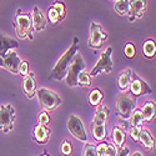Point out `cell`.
I'll list each match as a JSON object with an SVG mask.
<instances>
[{
  "mask_svg": "<svg viewBox=\"0 0 156 156\" xmlns=\"http://www.w3.org/2000/svg\"><path fill=\"white\" fill-rule=\"evenodd\" d=\"M112 140L114 144L119 147H122L126 141V134L120 126H114L112 129Z\"/></svg>",
  "mask_w": 156,
  "mask_h": 156,
  "instance_id": "obj_24",
  "label": "cell"
},
{
  "mask_svg": "<svg viewBox=\"0 0 156 156\" xmlns=\"http://www.w3.org/2000/svg\"><path fill=\"white\" fill-rule=\"evenodd\" d=\"M77 86L81 87H89L91 86V76H90L89 73H86L85 70L81 71L77 76Z\"/></svg>",
  "mask_w": 156,
  "mask_h": 156,
  "instance_id": "obj_28",
  "label": "cell"
},
{
  "mask_svg": "<svg viewBox=\"0 0 156 156\" xmlns=\"http://www.w3.org/2000/svg\"><path fill=\"white\" fill-rule=\"evenodd\" d=\"M91 134L99 142L106 139V126L105 124H91Z\"/></svg>",
  "mask_w": 156,
  "mask_h": 156,
  "instance_id": "obj_22",
  "label": "cell"
},
{
  "mask_svg": "<svg viewBox=\"0 0 156 156\" xmlns=\"http://www.w3.org/2000/svg\"><path fill=\"white\" fill-rule=\"evenodd\" d=\"M31 23H33V29L35 31H43L46 28V19L39 6H34L33 14H31Z\"/></svg>",
  "mask_w": 156,
  "mask_h": 156,
  "instance_id": "obj_16",
  "label": "cell"
},
{
  "mask_svg": "<svg viewBox=\"0 0 156 156\" xmlns=\"http://www.w3.org/2000/svg\"><path fill=\"white\" fill-rule=\"evenodd\" d=\"M102 99H104V93L98 87L93 89L87 95V101L91 106H99L102 101Z\"/></svg>",
  "mask_w": 156,
  "mask_h": 156,
  "instance_id": "obj_25",
  "label": "cell"
},
{
  "mask_svg": "<svg viewBox=\"0 0 156 156\" xmlns=\"http://www.w3.org/2000/svg\"><path fill=\"white\" fill-rule=\"evenodd\" d=\"M146 10V0H129V21L141 19Z\"/></svg>",
  "mask_w": 156,
  "mask_h": 156,
  "instance_id": "obj_13",
  "label": "cell"
},
{
  "mask_svg": "<svg viewBox=\"0 0 156 156\" xmlns=\"http://www.w3.org/2000/svg\"><path fill=\"white\" fill-rule=\"evenodd\" d=\"M19 74L21 76H24V77L29 74V64H28V61H21L20 66H19Z\"/></svg>",
  "mask_w": 156,
  "mask_h": 156,
  "instance_id": "obj_36",
  "label": "cell"
},
{
  "mask_svg": "<svg viewBox=\"0 0 156 156\" xmlns=\"http://www.w3.org/2000/svg\"><path fill=\"white\" fill-rule=\"evenodd\" d=\"M21 64L20 58L18 56V54L14 50L9 51L6 55H4L3 58H0V68H4L5 70L18 75L19 74V66Z\"/></svg>",
  "mask_w": 156,
  "mask_h": 156,
  "instance_id": "obj_10",
  "label": "cell"
},
{
  "mask_svg": "<svg viewBox=\"0 0 156 156\" xmlns=\"http://www.w3.org/2000/svg\"><path fill=\"white\" fill-rule=\"evenodd\" d=\"M85 69H86V65H85V60H84L83 55L80 53H76L73 59L70 68L66 73V77H65L66 85L70 87H76L77 86V76Z\"/></svg>",
  "mask_w": 156,
  "mask_h": 156,
  "instance_id": "obj_4",
  "label": "cell"
},
{
  "mask_svg": "<svg viewBox=\"0 0 156 156\" xmlns=\"http://www.w3.org/2000/svg\"><path fill=\"white\" fill-rule=\"evenodd\" d=\"M18 46H19L18 41L12 40V39H10L3 34H0V58H3L9 51L16 49Z\"/></svg>",
  "mask_w": 156,
  "mask_h": 156,
  "instance_id": "obj_17",
  "label": "cell"
},
{
  "mask_svg": "<svg viewBox=\"0 0 156 156\" xmlns=\"http://www.w3.org/2000/svg\"><path fill=\"white\" fill-rule=\"evenodd\" d=\"M142 54L146 59H154L156 55V43L154 39H146L142 45Z\"/></svg>",
  "mask_w": 156,
  "mask_h": 156,
  "instance_id": "obj_23",
  "label": "cell"
},
{
  "mask_svg": "<svg viewBox=\"0 0 156 156\" xmlns=\"http://www.w3.org/2000/svg\"><path fill=\"white\" fill-rule=\"evenodd\" d=\"M133 156H142V154H141V152H139V151H136V152H134V154H133Z\"/></svg>",
  "mask_w": 156,
  "mask_h": 156,
  "instance_id": "obj_38",
  "label": "cell"
},
{
  "mask_svg": "<svg viewBox=\"0 0 156 156\" xmlns=\"http://www.w3.org/2000/svg\"><path fill=\"white\" fill-rule=\"evenodd\" d=\"M83 156H96V146L91 142H85Z\"/></svg>",
  "mask_w": 156,
  "mask_h": 156,
  "instance_id": "obj_31",
  "label": "cell"
},
{
  "mask_svg": "<svg viewBox=\"0 0 156 156\" xmlns=\"http://www.w3.org/2000/svg\"><path fill=\"white\" fill-rule=\"evenodd\" d=\"M118 147H116L115 144H111V142H108L106 144V156H118Z\"/></svg>",
  "mask_w": 156,
  "mask_h": 156,
  "instance_id": "obj_34",
  "label": "cell"
},
{
  "mask_svg": "<svg viewBox=\"0 0 156 156\" xmlns=\"http://www.w3.org/2000/svg\"><path fill=\"white\" fill-rule=\"evenodd\" d=\"M77 48H79V37L75 36L73 45L65 51V53L60 56V59L58 60V62L55 64V66L53 68V70L50 71L49 77L56 81H61L66 77V73L70 68V65L73 62V59L75 56V54L77 53Z\"/></svg>",
  "mask_w": 156,
  "mask_h": 156,
  "instance_id": "obj_1",
  "label": "cell"
},
{
  "mask_svg": "<svg viewBox=\"0 0 156 156\" xmlns=\"http://www.w3.org/2000/svg\"><path fill=\"white\" fill-rule=\"evenodd\" d=\"M15 121V109L12 105H2L0 106V130L8 134L14 127Z\"/></svg>",
  "mask_w": 156,
  "mask_h": 156,
  "instance_id": "obj_8",
  "label": "cell"
},
{
  "mask_svg": "<svg viewBox=\"0 0 156 156\" xmlns=\"http://www.w3.org/2000/svg\"><path fill=\"white\" fill-rule=\"evenodd\" d=\"M106 40H108V34L104 31L101 25L95 21L90 23V36L87 41L89 48H91L93 50H99Z\"/></svg>",
  "mask_w": 156,
  "mask_h": 156,
  "instance_id": "obj_6",
  "label": "cell"
},
{
  "mask_svg": "<svg viewBox=\"0 0 156 156\" xmlns=\"http://www.w3.org/2000/svg\"><path fill=\"white\" fill-rule=\"evenodd\" d=\"M50 135H51V130H50L49 126L37 124L33 129V140L35 142H37V144H40V145L48 144L49 139H50Z\"/></svg>",
  "mask_w": 156,
  "mask_h": 156,
  "instance_id": "obj_14",
  "label": "cell"
},
{
  "mask_svg": "<svg viewBox=\"0 0 156 156\" xmlns=\"http://www.w3.org/2000/svg\"><path fill=\"white\" fill-rule=\"evenodd\" d=\"M140 133H141V127H136V126H130L129 129V134L134 141H139L140 139Z\"/></svg>",
  "mask_w": 156,
  "mask_h": 156,
  "instance_id": "obj_33",
  "label": "cell"
},
{
  "mask_svg": "<svg viewBox=\"0 0 156 156\" xmlns=\"http://www.w3.org/2000/svg\"><path fill=\"white\" fill-rule=\"evenodd\" d=\"M114 9L118 15L126 16L129 14V0H116Z\"/></svg>",
  "mask_w": 156,
  "mask_h": 156,
  "instance_id": "obj_26",
  "label": "cell"
},
{
  "mask_svg": "<svg viewBox=\"0 0 156 156\" xmlns=\"http://www.w3.org/2000/svg\"><path fill=\"white\" fill-rule=\"evenodd\" d=\"M14 28L16 36L19 39H30L33 40V23H31V16L30 14H24V12L18 9L16 15L14 18Z\"/></svg>",
  "mask_w": 156,
  "mask_h": 156,
  "instance_id": "obj_2",
  "label": "cell"
},
{
  "mask_svg": "<svg viewBox=\"0 0 156 156\" xmlns=\"http://www.w3.org/2000/svg\"><path fill=\"white\" fill-rule=\"evenodd\" d=\"M23 91L28 99H33L36 94V81L34 77V73H29L23 80Z\"/></svg>",
  "mask_w": 156,
  "mask_h": 156,
  "instance_id": "obj_15",
  "label": "cell"
},
{
  "mask_svg": "<svg viewBox=\"0 0 156 156\" xmlns=\"http://www.w3.org/2000/svg\"><path fill=\"white\" fill-rule=\"evenodd\" d=\"M110 115V110L105 106V105H100L96 106V111H95V116H94V120L93 124H105L108 118Z\"/></svg>",
  "mask_w": 156,
  "mask_h": 156,
  "instance_id": "obj_21",
  "label": "cell"
},
{
  "mask_svg": "<svg viewBox=\"0 0 156 156\" xmlns=\"http://www.w3.org/2000/svg\"><path fill=\"white\" fill-rule=\"evenodd\" d=\"M133 69H126L124 71H121L118 76V86L120 89V91H126L130 86V83H131V77H133Z\"/></svg>",
  "mask_w": 156,
  "mask_h": 156,
  "instance_id": "obj_19",
  "label": "cell"
},
{
  "mask_svg": "<svg viewBox=\"0 0 156 156\" xmlns=\"http://www.w3.org/2000/svg\"><path fill=\"white\" fill-rule=\"evenodd\" d=\"M37 121H39V124H40V125L48 126V125L50 124V116H49V114H48L46 111L39 112V115H37Z\"/></svg>",
  "mask_w": 156,
  "mask_h": 156,
  "instance_id": "obj_32",
  "label": "cell"
},
{
  "mask_svg": "<svg viewBox=\"0 0 156 156\" xmlns=\"http://www.w3.org/2000/svg\"><path fill=\"white\" fill-rule=\"evenodd\" d=\"M36 94H37L39 102H40V105L45 109V111L55 110L62 102L61 98L56 93H54L53 90H49L46 87H40L36 91Z\"/></svg>",
  "mask_w": 156,
  "mask_h": 156,
  "instance_id": "obj_3",
  "label": "cell"
},
{
  "mask_svg": "<svg viewBox=\"0 0 156 156\" xmlns=\"http://www.w3.org/2000/svg\"><path fill=\"white\" fill-rule=\"evenodd\" d=\"M111 54H112V48L109 46L106 48V50L101 54L100 59L98 60V62L95 64V66L93 68V70L90 71V76H96L100 73H106L110 74L112 71V59H111Z\"/></svg>",
  "mask_w": 156,
  "mask_h": 156,
  "instance_id": "obj_7",
  "label": "cell"
},
{
  "mask_svg": "<svg viewBox=\"0 0 156 156\" xmlns=\"http://www.w3.org/2000/svg\"><path fill=\"white\" fill-rule=\"evenodd\" d=\"M141 112H142V116H144V121L151 122L156 118V104L152 100L145 101L141 108Z\"/></svg>",
  "mask_w": 156,
  "mask_h": 156,
  "instance_id": "obj_18",
  "label": "cell"
},
{
  "mask_svg": "<svg viewBox=\"0 0 156 156\" xmlns=\"http://www.w3.org/2000/svg\"><path fill=\"white\" fill-rule=\"evenodd\" d=\"M142 122H144V116H142L141 110L135 109L130 116V125L131 126H136V127H141Z\"/></svg>",
  "mask_w": 156,
  "mask_h": 156,
  "instance_id": "obj_27",
  "label": "cell"
},
{
  "mask_svg": "<svg viewBox=\"0 0 156 156\" xmlns=\"http://www.w3.org/2000/svg\"><path fill=\"white\" fill-rule=\"evenodd\" d=\"M60 152L64 155V156H70L71 152H73V146H71V142L69 140L65 139L62 141V144L60 145Z\"/></svg>",
  "mask_w": 156,
  "mask_h": 156,
  "instance_id": "obj_30",
  "label": "cell"
},
{
  "mask_svg": "<svg viewBox=\"0 0 156 156\" xmlns=\"http://www.w3.org/2000/svg\"><path fill=\"white\" fill-rule=\"evenodd\" d=\"M124 54L127 59H134L136 55V48L133 43H126L124 46Z\"/></svg>",
  "mask_w": 156,
  "mask_h": 156,
  "instance_id": "obj_29",
  "label": "cell"
},
{
  "mask_svg": "<svg viewBox=\"0 0 156 156\" xmlns=\"http://www.w3.org/2000/svg\"><path fill=\"white\" fill-rule=\"evenodd\" d=\"M106 144L108 142L101 141L96 146V156H106Z\"/></svg>",
  "mask_w": 156,
  "mask_h": 156,
  "instance_id": "obj_35",
  "label": "cell"
},
{
  "mask_svg": "<svg viewBox=\"0 0 156 156\" xmlns=\"http://www.w3.org/2000/svg\"><path fill=\"white\" fill-rule=\"evenodd\" d=\"M68 130L70 131V134L83 142H87V134L84 126L83 120L76 115H70L68 119Z\"/></svg>",
  "mask_w": 156,
  "mask_h": 156,
  "instance_id": "obj_9",
  "label": "cell"
},
{
  "mask_svg": "<svg viewBox=\"0 0 156 156\" xmlns=\"http://www.w3.org/2000/svg\"><path fill=\"white\" fill-rule=\"evenodd\" d=\"M65 16H66V6L62 2H59V0L54 2L53 5L48 9V19L54 25L61 23Z\"/></svg>",
  "mask_w": 156,
  "mask_h": 156,
  "instance_id": "obj_11",
  "label": "cell"
},
{
  "mask_svg": "<svg viewBox=\"0 0 156 156\" xmlns=\"http://www.w3.org/2000/svg\"><path fill=\"white\" fill-rule=\"evenodd\" d=\"M139 141L141 142L142 145H144V147H145L147 151H152V150L155 149L156 141H155V137L152 136V134L149 131V130H141Z\"/></svg>",
  "mask_w": 156,
  "mask_h": 156,
  "instance_id": "obj_20",
  "label": "cell"
},
{
  "mask_svg": "<svg viewBox=\"0 0 156 156\" xmlns=\"http://www.w3.org/2000/svg\"><path fill=\"white\" fill-rule=\"evenodd\" d=\"M129 154H130L129 147L127 146H122V147H120V150L118 152V156H129Z\"/></svg>",
  "mask_w": 156,
  "mask_h": 156,
  "instance_id": "obj_37",
  "label": "cell"
},
{
  "mask_svg": "<svg viewBox=\"0 0 156 156\" xmlns=\"http://www.w3.org/2000/svg\"><path fill=\"white\" fill-rule=\"evenodd\" d=\"M115 109L116 114L119 115L120 119L127 120L130 119L133 111L135 110V98L131 95H126V94H120L116 99L115 104Z\"/></svg>",
  "mask_w": 156,
  "mask_h": 156,
  "instance_id": "obj_5",
  "label": "cell"
},
{
  "mask_svg": "<svg viewBox=\"0 0 156 156\" xmlns=\"http://www.w3.org/2000/svg\"><path fill=\"white\" fill-rule=\"evenodd\" d=\"M40 156H50V155H49V154H46V152H44V154H43V155H40Z\"/></svg>",
  "mask_w": 156,
  "mask_h": 156,
  "instance_id": "obj_39",
  "label": "cell"
},
{
  "mask_svg": "<svg viewBox=\"0 0 156 156\" xmlns=\"http://www.w3.org/2000/svg\"><path fill=\"white\" fill-rule=\"evenodd\" d=\"M130 93L134 98L136 96H141V95H145V94H151L152 93V89L141 79L140 76H137L135 73L133 74L131 77V83H130Z\"/></svg>",
  "mask_w": 156,
  "mask_h": 156,
  "instance_id": "obj_12",
  "label": "cell"
}]
</instances>
